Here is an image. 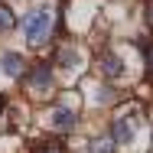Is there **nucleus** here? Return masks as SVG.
<instances>
[{
	"label": "nucleus",
	"mask_w": 153,
	"mask_h": 153,
	"mask_svg": "<svg viewBox=\"0 0 153 153\" xmlns=\"http://www.w3.org/2000/svg\"><path fill=\"white\" fill-rule=\"evenodd\" d=\"M3 111H7V94L0 91V114H3Z\"/></svg>",
	"instance_id": "nucleus-13"
},
{
	"label": "nucleus",
	"mask_w": 153,
	"mask_h": 153,
	"mask_svg": "<svg viewBox=\"0 0 153 153\" xmlns=\"http://www.w3.org/2000/svg\"><path fill=\"white\" fill-rule=\"evenodd\" d=\"M78 62H82L78 49H72V46H62V49H59V65H65V68H75Z\"/></svg>",
	"instance_id": "nucleus-8"
},
{
	"label": "nucleus",
	"mask_w": 153,
	"mask_h": 153,
	"mask_svg": "<svg viewBox=\"0 0 153 153\" xmlns=\"http://www.w3.org/2000/svg\"><path fill=\"white\" fill-rule=\"evenodd\" d=\"M26 88H30L36 98H46V94H52L56 88V82H52V68L46 65V62H36L30 68V78H26Z\"/></svg>",
	"instance_id": "nucleus-2"
},
{
	"label": "nucleus",
	"mask_w": 153,
	"mask_h": 153,
	"mask_svg": "<svg viewBox=\"0 0 153 153\" xmlns=\"http://www.w3.org/2000/svg\"><path fill=\"white\" fill-rule=\"evenodd\" d=\"M114 147H117V140L111 134H101V137L88 140V153H114Z\"/></svg>",
	"instance_id": "nucleus-7"
},
{
	"label": "nucleus",
	"mask_w": 153,
	"mask_h": 153,
	"mask_svg": "<svg viewBox=\"0 0 153 153\" xmlns=\"http://www.w3.org/2000/svg\"><path fill=\"white\" fill-rule=\"evenodd\" d=\"M36 153H65V150H62V143L49 140V143H39V147H36Z\"/></svg>",
	"instance_id": "nucleus-10"
},
{
	"label": "nucleus",
	"mask_w": 153,
	"mask_h": 153,
	"mask_svg": "<svg viewBox=\"0 0 153 153\" xmlns=\"http://www.w3.org/2000/svg\"><path fill=\"white\" fill-rule=\"evenodd\" d=\"M49 114H52L49 121H52L56 130H72V127L78 124V117H75V111H72V108H52Z\"/></svg>",
	"instance_id": "nucleus-4"
},
{
	"label": "nucleus",
	"mask_w": 153,
	"mask_h": 153,
	"mask_svg": "<svg viewBox=\"0 0 153 153\" xmlns=\"http://www.w3.org/2000/svg\"><path fill=\"white\" fill-rule=\"evenodd\" d=\"M23 68H26V65H23V56H20V52H3V56H0V72H3V75L20 78Z\"/></svg>",
	"instance_id": "nucleus-3"
},
{
	"label": "nucleus",
	"mask_w": 153,
	"mask_h": 153,
	"mask_svg": "<svg viewBox=\"0 0 153 153\" xmlns=\"http://www.w3.org/2000/svg\"><path fill=\"white\" fill-rule=\"evenodd\" d=\"M23 36L33 49H42L52 39V10L49 7H33L23 16Z\"/></svg>",
	"instance_id": "nucleus-1"
},
{
	"label": "nucleus",
	"mask_w": 153,
	"mask_h": 153,
	"mask_svg": "<svg viewBox=\"0 0 153 153\" xmlns=\"http://www.w3.org/2000/svg\"><path fill=\"white\" fill-rule=\"evenodd\" d=\"M101 72L108 75V78H121L124 75V62L114 56V52H104L101 56Z\"/></svg>",
	"instance_id": "nucleus-6"
},
{
	"label": "nucleus",
	"mask_w": 153,
	"mask_h": 153,
	"mask_svg": "<svg viewBox=\"0 0 153 153\" xmlns=\"http://www.w3.org/2000/svg\"><path fill=\"white\" fill-rule=\"evenodd\" d=\"M150 137H153V134H150ZM150 143H153V140H150Z\"/></svg>",
	"instance_id": "nucleus-14"
},
{
	"label": "nucleus",
	"mask_w": 153,
	"mask_h": 153,
	"mask_svg": "<svg viewBox=\"0 0 153 153\" xmlns=\"http://www.w3.org/2000/svg\"><path fill=\"white\" fill-rule=\"evenodd\" d=\"M143 52H147V78H153V49L147 46Z\"/></svg>",
	"instance_id": "nucleus-11"
},
{
	"label": "nucleus",
	"mask_w": 153,
	"mask_h": 153,
	"mask_svg": "<svg viewBox=\"0 0 153 153\" xmlns=\"http://www.w3.org/2000/svg\"><path fill=\"white\" fill-rule=\"evenodd\" d=\"M143 16H147V26H150V30H153V0H150V3H147V13H143Z\"/></svg>",
	"instance_id": "nucleus-12"
},
{
	"label": "nucleus",
	"mask_w": 153,
	"mask_h": 153,
	"mask_svg": "<svg viewBox=\"0 0 153 153\" xmlns=\"http://www.w3.org/2000/svg\"><path fill=\"white\" fill-rule=\"evenodd\" d=\"M16 26V16H13V10L7 7V3H0V33H10Z\"/></svg>",
	"instance_id": "nucleus-9"
},
{
	"label": "nucleus",
	"mask_w": 153,
	"mask_h": 153,
	"mask_svg": "<svg viewBox=\"0 0 153 153\" xmlns=\"http://www.w3.org/2000/svg\"><path fill=\"white\" fill-rule=\"evenodd\" d=\"M111 137L117 143H130L134 140V117H117V121L111 124Z\"/></svg>",
	"instance_id": "nucleus-5"
}]
</instances>
